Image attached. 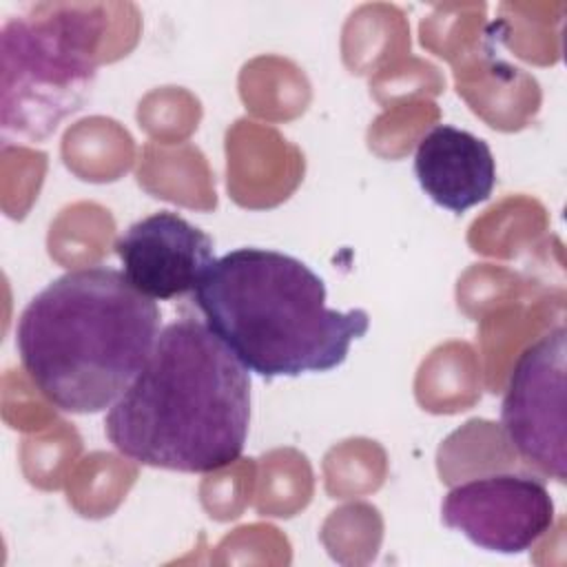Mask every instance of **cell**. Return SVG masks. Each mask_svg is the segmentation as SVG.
Masks as SVG:
<instances>
[{
	"instance_id": "6da1fadb",
	"label": "cell",
	"mask_w": 567,
	"mask_h": 567,
	"mask_svg": "<svg viewBox=\"0 0 567 567\" xmlns=\"http://www.w3.org/2000/svg\"><path fill=\"white\" fill-rule=\"evenodd\" d=\"M250 427V377L199 319H177L109 408L113 447L148 467L208 474L235 463Z\"/></svg>"
},
{
	"instance_id": "7a4b0ae2",
	"label": "cell",
	"mask_w": 567,
	"mask_h": 567,
	"mask_svg": "<svg viewBox=\"0 0 567 567\" xmlns=\"http://www.w3.org/2000/svg\"><path fill=\"white\" fill-rule=\"evenodd\" d=\"M159 308L122 270L89 266L60 275L22 310L16 348L38 392L60 412L111 408L146 365Z\"/></svg>"
},
{
	"instance_id": "3957f363",
	"label": "cell",
	"mask_w": 567,
	"mask_h": 567,
	"mask_svg": "<svg viewBox=\"0 0 567 567\" xmlns=\"http://www.w3.org/2000/svg\"><path fill=\"white\" fill-rule=\"evenodd\" d=\"M193 299L204 323L264 379L330 372L370 328L365 310L326 303V284L308 264L270 248L221 255Z\"/></svg>"
},
{
	"instance_id": "277c9868",
	"label": "cell",
	"mask_w": 567,
	"mask_h": 567,
	"mask_svg": "<svg viewBox=\"0 0 567 567\" xmlns=\"http://www.w3.org/2000/svg\"><path fill=\"white\" fill-rule=\"evenodd\" d=\"M100 16L89 7L44 4L11 18L0 33V124L4 135L47 140L84 106L97 75Z\"/></svg>"
},
{
	"instance_id": "5b68a950",
	"label": "cell",
	"mask_w": 567,
	"mask_h": 567,
	"mask_svg": "<svg viewBox=\"0 0 567 567\" xmlns=\"http://www.w3.org/2000/svg\"><path fill=\"white\" fill-rule=\"evenodd\" d=\"M565 372L567 330L556 326L518 354L501 403L507 443L558 483L567 478Z\"/></svg>"
},
{
	"instance_id": "8992f818",
	"label": "cell",
	"mask_w": 567,
	"mask_h": 567,
	"mask_svg": "<svg viewBox=\"0 0 567 567\" xmlns=\"http://www.w3.org/2000/svg\"><path fill=\"white\" fill-rule=\"evenodd\" d=\"M441 518L481 549L523 554L551 529L556 505L538 476L489 474L452 487Z\"/></svg>"
},
{
	"instance_id": "52a82bcc",
	"label": "cell",
	"mask_w": 567,
	"mask_h": 567,
	"mask_svg": "<svg viewBox=\"0 0 567 567\" xmlns=\"http://www.w3.org/2000/svg\"><path fill=\"white\" fill-rule=\"evenodd\" d=\"M115 255L133 288L166 301L195 292L215 264V244L182 215L159 210L128 226L115 241Z\"/></svg>"
},
{
	"instance_id": "ba28073f",
	"label": "cell",
	"mask_w": 567,
	"mask_h": 567,
	"mask_svg": "<svg viewBox=\"0 0 567 567\" xmlns=\"http://www.w3.org/2000/svg\"><path fill=\"white\" fill-rule=\"evenodd\" d=\"M414 175L436 206L465 213L489 199L496 184V159L483 137L439 124L419 140Z\"/></svg>"
}]
</instances>
